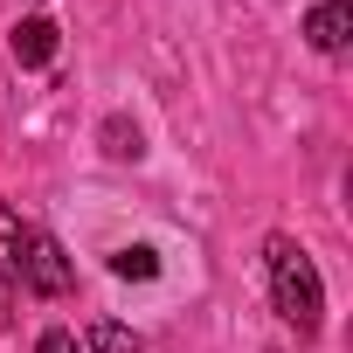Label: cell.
Returning <instances> with one entry per match:
<instances>
[{
	"instance_id": "cell-1",
	"label": "cell",
	"mask_w": 353,
	"mask_h": 353,
	"mask_svg": "<svg viewBox=\"0 0 353 353\" xmlns=\"http://www.w3.org/2000/svg\"><path fill=\"white\" fill-rule=\"evenodd\" d=\"M263 270H270V305H277V319H284L298 339H312V332L325 325V284H319V263L305 256V243H298V236H270V243H263Z\"/></svg>"
},
{
	"instance_id": "cell-2",
	"label": "cell",
	"mask_w": 353,
	"mask_h": 353,
	"mask_svg": "<svg viewBox=\"0 0 353 353\" xmlns=\"http://www.w3.org/2000/svg\"><path fill=\"white\" fill-rule=\"evenodd\" d=\"M14 284H21V291H35V298H63V291L77 284V270H70V256H63V243H56L49 229H21Z\"/></svg>"
},
{
	"instance_id": "cell-3",
	"label": "cell",
	"mask_w": 353,
	"mask_h": 353,
	"mask_svg": "<svg viewBox=\"0 0 353 353\" xmlns=\"http://www.w3.org/2000/svg\"><path fill=\"white\" fill-rule=\"evenodd\" d=\"M305 42H312L319 56H339V49L353 42V8H346V0H319V8L305 14Z\"/></svg>"
},
{
	"instance_id": "cell-4",
	"label": "cell",
	"mask_w": 353,
	"mask_h": 353,
	"mask_svg": "<svg viewBox=\"0 0 353 353\" xmlns=\"http://www.w3.org/2000/svg\"><path fill=\"white\" fill-rule=\"evenodd\" d=\"M8 49H14V63H21V70H42V63H56V21H49V14H28V21H14V28H8Z\"/></svg>"
},
{
	"instance_id": "cell-5",
	"label": "cell",
	"mask_w": 353,
	"mask_h": 353,
	"mask_svg": "<svg viewBox=\"0 0 353 353\" xmlns=\"http://www.w3.org/2000/svg\"><path fill=\"white\" fill-rule=\"evenodd\" d=\"M111 277H159V250H145V243H125V250H111Z\"/></svg>"
},
{
	"instance_id": "cell-6",
	"label": "cell",
	"mask_w": 353,
	"mask_h": 353,
	"mask_svg": "<svg viewBox=\"0 0 353 353\" xmlns=\"http://www.w3.org/2000/svg\"><path fill=\"white\" fill-rule=\"evenodd\" d=\"M90 353H145V339L132 325H118V319H97L90 325Z\"/></svg>"
},
{
	"instance_id": "cell-7",
	"label": "cell",
	"mask_w": 353,
	"mask_h": 353,
	"mask_svg": "<svg viewBox=\"0 0 353 353\" xmlns=\"http://www.w3.org/2000/svg\"><path fill=\"white\" fill-rule=\"evenodd\" d=\"M14 263H21V215L0 201V284H14Z\"/></svg>"
},
{
	"instance_id": "cell-8",
	"label": "cell",
	"mask_w": 353,
	"mask_h": 353,
	"mask_svg": "<svg viewBox=\"0 0 353 353\" xmlns=\"http://www.w3.org/2000/svg\"><path fill=\"white\" fill-rule=\"evenodd\" d=\"M104 152H111V159H139V152H145V145H139V125L111 118V125H104Z\"/></svg>"
},
{
	"instance_id": "cell-9",
	"label": "cell",
	"mask_w": 353,
	"mask_h": 353,
	"mask_svg": "<svg viewBox=\"0 0 353 353\" xmlns=\"http://www.w3.org/2000/svg\"><path fill=\"white\" fill-rule=\"evenodd\" d=\"M35 353H77V332H63V325H49V332L35 339Z\"/></svg>"
},
{
	"instance_id": "cell-10",
	"label": "cell",
	"mask_w": 353,
	"mask_h": 353,
	"mask_svg": "<svg viewBox=\"0 0 353 353\" xmlns=\"http://www.w3.org/2000/svg\"><path fill=\"white\" fill-rule=\"evenodd\" d=\"M0 325H8V298H0Z\"/></svg>"
}]
</instances>
